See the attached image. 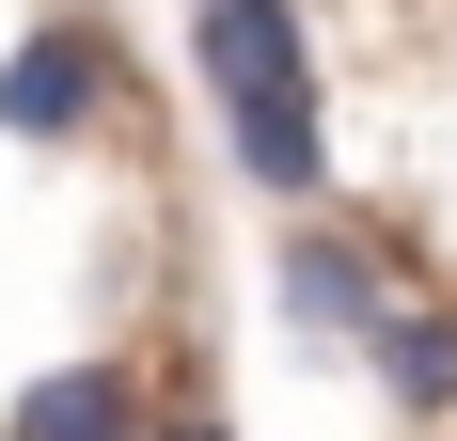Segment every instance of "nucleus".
I'll return each instance as SVG.
<instances>
[{"label":"nucleus","mask_w":457,"mask_h":441,"mask_svg":"<svg viewBox=\"0 0 457 441\" xmlns=\"http://www.w3.org/2000/svg\"><path fill=\"white\" fill-rule=\"evenodd\" d=\"M189 47H205V95H221L237 174L269 189V205H316L331 127H316V63H300V0H205Z\"/></svg>","instance_id":"obj_1"},{"label":"nucleus","mask_w":457,"mask_h":441,"mask_svg":"<svg viewBox=\"0 0 457 441\" xmlns=\"http://www.w3.org/2000/svg\"><path fill=\"white\" fill-rule=\"evenodd\" d=\"M95 111H111V47H95L79 16L16 32V63H0V127H16V142H79Z\"/></svg>","instance_id":"obj_2"},{"label":"nucleus","mask_w":457,"mask_h":441,"mask_svg":"<svg viewBox=\"0 0 457 441\" xmlns=\"http://www.w3.org/2000/svg\"><path fill=\"white\" fill-rule=\"evenodd\" d=\"M0 441H142V379L127 362H47L32 395L0 410Z\"/></svg>","instance_id":"obj_3"},{"label":"nucleus","mask_w":457,"mask_h":441,"mask_svg":"<svg viewBox=\"0 0 457 441\" xmlns=\"http://www.w3.org/2000/svg\"><path fill=\"white\" fill-rule=\"evenodd\" d=\"M363 362H378V395L411 410V426H442V410H457V315H442V300H378Z\"/></svg>","instance_id":"obj_4"},{"label":"nucleus","mask_w":457,"mask_h":441,"mask_svg":"<svg viewBox=\"0 0 457 441\" xmlns=\"http://www.w3.org/2000/svg\"><path fill=\"white\" fill-rule=\"evenodd\" d=\"M378 300H395V284H378L347 237H284V315H300V331H347V347H363Z\"/></svg>","instance_id":"obj_5"},{"label":"nucleus","mask_w":457,"mask_h":441,"mask_svg":"<svg viewBox=\"0 0 457 441\" xmlns=\"http://www.w3.org/2000/svg\"><path fill=\"white\" fill-rule=\"evenodd\" d=\"M158 441H221V426H158Z\"/></svg>","instance_id":"obj_6"}]
</instances>
